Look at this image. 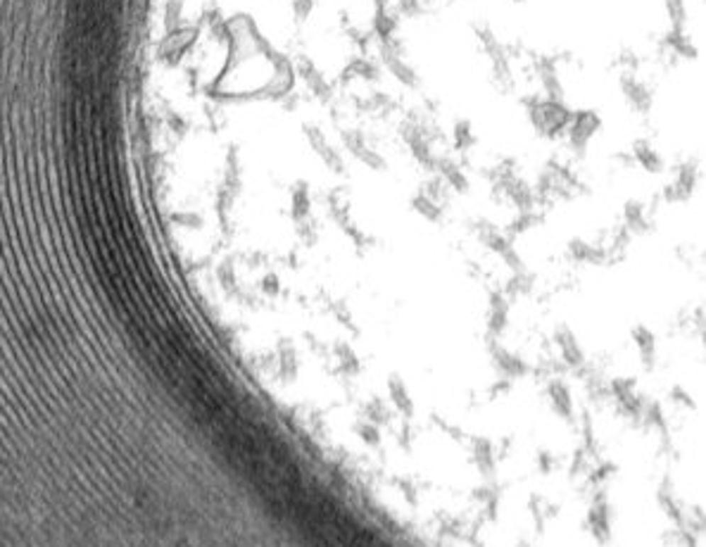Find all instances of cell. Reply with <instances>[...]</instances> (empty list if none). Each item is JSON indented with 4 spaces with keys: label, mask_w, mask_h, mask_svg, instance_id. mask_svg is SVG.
<instances>
[{
    "label": "cell",
    "mask_w": 706,
    "mask_h": 547,
    "mask_svg": "<svg viewBox=\"0 0 706 547\" xmlns=\"http://www.w3.org/2000/svg\"><path fill=\"white\" fill-rule=\"evenodd\" d=\"M350 72H359V74H362L364 79H378V70H376V65L366 62V60H357V62L350 67Z\"/></svg>",
    "instance_id": "obj_15"
},
{
    "label": "cell",
    "mask_w": 706,
    "mask_h": 547,
    "mask_svg": "<svg viewBox=\"0 0 706 547\" xmlns=\"http://www.w3.org/2000/svg\"><path fill=\"white\" fill-rule=\"evenodd\" d=\"M633 153H635L637 162H640L647 172H651V174H661L663 172V158L654 150V148H651V143L647 138H637L633 143Z\"/></svg>",
    "instance_id": "obj_7"
},
{
    "label": "cell",
    "mask_w": 706,
    "mask_h": 547,
    "mask_svg": "<svg viewBox=\"0 0 706 547\" xmlns=\"http://www.w3.org/2000/svg\"><path fill=\"white\" fill-rule=\"evenodd\" d=\"M309 212V188L304 181H297L293 186V217L300 221Z\"/></svg>",
    "instance_id": "obj_10"
},
{
    "label": "cell",
    "mask_w": 706,
    "mask_h": 547,
    "mask_svg": "<svg viewBox=\"0 0 706 547\" xmlns=\"http://www.w3.org/2000/svg\"><path fill=\"white\" fill-rule=\"evenodd\" d=\"M355 158L362 160L366 167H371V170H385V167H388V165H385V160L381 158V153L371 150V148H366V145L355 155Z\"/></svg>",
    "instance_id": "obj_14"
},
{
    "label": "cell",
    "mask_w": 706,
    "mask_h": 547,
    "mask_svg": "<svg viewBox=\"0 0 706 547\" xmlns=\"http://www.w3.org/2000/svg\"><path fill=\"white\" fill-rule=\"evenodd\" d=\"M302 131H304V136H307L309 145L314 148L319 158L324 160V165L329 167V170L333 172V174H343V172H345V162H343V155L338 153L336 148L329 143V140H326V136H324V133L319 131L314 124H307V126H304Z\"/></svg>",
    "instance_id": "obj_2"
},
{
    "label": "cell",
    "mask_w": 706,
    "mask_h": 547,
    "mask_svg": "<svg viewBox=\"0 0 706 547\" xmlns=\"http://www.w3.org/2000/svg\"><path fill=\"white\" fill-rule=\"evenodd\" d=\"M531 121L542 133H552L571 121V112L563 107V103H552V100H547L545 105H538L531 112Z\"/></svg>",
    "instance_id": "obj_1"
},
{
    "label": "cell",
    "mask_w": 706,
    "mask_h": 547,
    "mask_svg": "<svg viewBox=\"0 0 706 547\" xmlns=\"http://www.w3.org/2000/svg\"><path fill=\"white\" fill-rule=\"evenodd\" d=\"M473 143H476V133H473V126L468 119H457L454 121V145L459 150H468Z\"/></svg>",
    "instance_id": "obj_11"
},
{
    "label": "cell",
    "mask_w": 706,
    "mask_h": 547,
    "mask_svg": "<svg viewBox=\"0 0 706 547\" xmlns=\"http://www.w3.org/2000/svg\"><path fill=\"white\" fill-rule=\"evenodd\" d=\"M621 91L626 96L628 105L633 107L635 112L647 114L651 110V93L647 86L642 84L640 79H635L633 74H623L621 77Z\"/></svg>",
    "instance_id": "obj_4"
},
{
    "label": "cell",
    "mask_w": 706,
    "mask_h": 547,
    "mask_svg": "<svg viewBox=\"0 0 706 547\" xmlns=\"http://www.w3.org/2000/svg\"><path fill=\"white\" fill-rule=\"evenodd\" d=\"M383 62L399 84L409 86V89H414V86L419 84L417 70H414L404 57H399V53L392 50V45H388V43H383Z\"/></svg>",
    "instance_id": "obj_5"
},
{
    "label": "cell",
    "mask_w": 706,
    "mask_h": 547,
    "mask_svg": "<svg viewBox=\"0 0 706 547\" xmlns=\"http://www.w3.org/2000/svg\"><path fill=\"white\" fill-rule=\"evenodd\" d=\"M668 43H671V48H673L678 55L680 57H688V60H697L699 57V48L692 40L685 36L683 31H671L668 33Z\"/></svg>",
    "instance_id": "obj_9"
},
{
    "label": "cell",
    "mask_w": 706,
    "mask_h": 547,
    "mask_svg": "<svg viewBox=\"0 0 706 547\" xmlns=\"http://www.w3.org/2000/svg\"><path fill=\"white\" fill-rule=\"evenodd\" d=\"M571 131H568V140L578 153L585 150V145L590 143V138L595 136V131L602 126V119L597 112H578L575 117H571Z\"/></svg>",
    "instance_id": "obj_3"
},
{
    "label": "cell",
    "mask_w": 706,
    "mask_h": 547,
    "mask_svg": "<svg viewBox=\"0 0 706 547\" xmlns=\"http://www.w3.org/2000/svg\"><path fill=\"white\" fill-rule=\"evenodd\" d=\"M311 8H314V0H295V5H293L295 17L302 22V19H307V17H309Z\"/></svg>",
    "instance_id": "obj_16"
},
{
    "label": "cell",
    "mask_w": 706,
    "mask_h": 547,
    "mask_svg": "<svg viewBox=\"0 0 706 547\" xmlns=\"http://www.w3.org/2000/svg\"><path fill=\"white\" fill-rule=\"evenodd\" d=\"M440 170H443V177L447 179V184H450L452 188H457L459 193H464L466 188H468V179L464 177V172L459 170L454 162L450 160H443L440 162Z\"/></svg>",
    "instance_id": "obj_12"
},
{
    "label": "cell",
    "mask_w": 706,
    "mask_h": 547,
    "mask_svg": "<svg viewBox=\"0 0 706 547\" xmlns=\"http://www.w3.org/2000/svg\"><path fill=\"white\" fill-rule=\"evenodd\" d=\"M540 79H542V86H545V93L549 96V100H552V103H563V86H561L559 74H556L552 62L540 65Z\"/></svg>",
    "instance_id": "obj_8"
},
{
    "label": "cell",
    "mask_w": 706,
    "mask_h": 547,
    "mask_svg": "<svg viewBox=\"0 0 706 547\" xmlns=\"http://www.w3.org/2000/svg\"><path fill=\"white\" fill-rule=\"evenodd\" d=\"M297 72H300V77L304 79L307 89L314 93L316 98H329L331 96V89H329V84H326L324 74L319 72V67L311 62L309 57H300V62H297Z\"/></svg>",
    "instance_id": "obj_6"
},
{
    "label": "cell",
    "mask_w": 706,
    "mask_h": 547,
    "mask_svg": "<svg viewBox=\"0 0 706 547\" xmlns=\"http://www.w3.org/2000/svg\"><path fill=\"white\" fill-rule=\"evenodd\" d=\"M666 10H668L671 24H673L671 31H683L685 17H688V12H685V0H666Z\"/></svg>",
    "instance_id": "obj_13"
}]
</instances>
